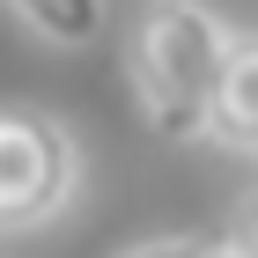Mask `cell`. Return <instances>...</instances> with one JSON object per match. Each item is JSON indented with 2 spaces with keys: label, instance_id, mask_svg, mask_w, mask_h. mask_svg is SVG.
Masks as SVG:
<instances>
[{
  "label": "cell",
  "instance_id": "6da1fadb",
  "mask_svg": "<svg viewBox=\"0 0 258 258\" xmlns=\"http://www.w3.org/2000/svg\"><path fill=\"white\" fill-rule=\"evenodd\" d=\"M236 30L214 0H140L125 22V89H133L148 133L162 140H207Z\"/></svg>",
  "mask_w": 258,
  "mask_h": 258
},
{
  "label": "cell",
  "instance_id": "7a4b0ae2",
  "mask_svg": "<svg viewBox=\"0 0 258 258\" xmlns=\"http://www.w3.org/2000/svg\"><path fill=\"white\" fill-rule=\"evenodd\" d=\"M74 184H81V140L52 111L0 103V236L59 221Z\"/></svg>",
  "mask_w": 258,
  "mask_h": 258
},
{
  "label": "cell",
  "instance_id": "3957f363",
  "mask_svg": "<svg viewBox=\"0 0 258 258\" xmlns=\"http://www.w3.org/2000/svg\"><path fill=\"white\" fill-rule=\"evenodd\" d=\"M207 140L229 148V155H258V30H236V44H229V67H221V96H214V118H207Z\"/></svg>",
  "mask_w": 258,
  "mask_h": 258
},
{
  "label": "cell",
  "instance_id": "277c9868",
  "mask_svg": "<svg viewBox=\"0 0 258 258\" xmlns=\"http://www.w3.org/2000/svg\"><path fill=\"white\" fill-rule=\"evenodd\" d=\"M8 15L30 30V37H44V44H67V52H81V44H96L103 37V0H0Z\"/></svg>",
  "mask_w": 258,
  "mask_h": 258
},
{
  "label": "cell",
  "instance_id": "5b68a950",
  "mask_svg": "<svg viewBox=\"0 0 258 258\" xmlns=\"http://www.w3.org/2000/svg\"><path fill=\"white\" fill-rule=\"evenodd\" d=\"M221 243H229L236 258H258V184L236 199V221H229V236H221Z\"/></svg>",
  "mask_w": 258,
  "mask_h": 258
},
{
  "label": "cell",
  "instance_id": "8992f818",
  "mask_svg": "<svg viewBox=\"0 0 258 258\" xmlns=\"http://www.w3.org/2000/svg\"><path fill=\"white\" fill-rule=\"evenodd\" d=\"M192 251V236H155V243H140V251H125V258H184Z\"/></svg>",
  "mask_w": 258,
  "mask_h": 258
},
{
  "label": "cell",
  "instance_id": "52a82bcc",
  "mask_svg": "<svg viewBox=\"0 0 258 258\" xmlns=\"http://www.w3.org/2000/svg\"><path fill=\"white\" fill-rule=\"evenodd\" d=\"M184 258H236V251H229V243H192Z\"/></svg>",
  "mask_w": 258,
  "mask_h": 258
}]
</instances>
